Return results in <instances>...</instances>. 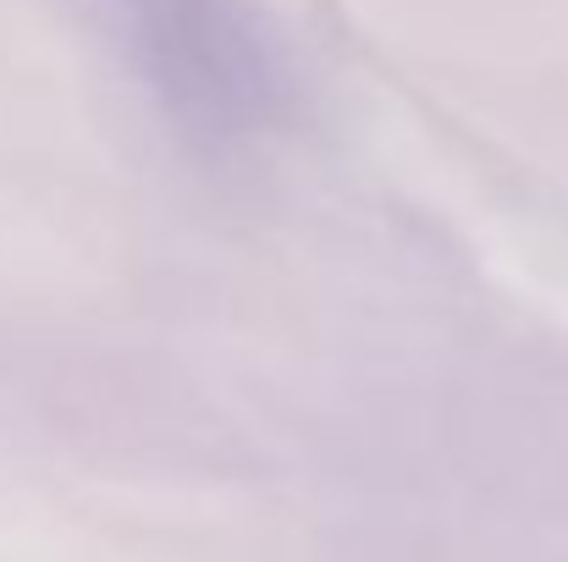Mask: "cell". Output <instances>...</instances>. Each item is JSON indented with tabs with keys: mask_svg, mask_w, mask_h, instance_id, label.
<instances>
[{
	"mask_svg": "<svg viewBox=\"0 0 568 562\" xmlns=\"http://www.w3.org/2000/svg\"><path fill=\"white\" fill-rule=\"evenodd\" d=\"M105 17L161 116L199 150L254 144L287 116L293 78L254 0H105Z\"/></svg>",
	"mask_w": 568,
	"mask_h": 562,
	"instance_id": "cell-1",
	"label": "cell"
}]
</instances>
